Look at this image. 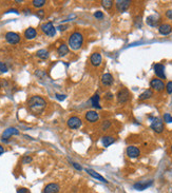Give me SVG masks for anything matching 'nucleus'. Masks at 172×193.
<instances>
[{
  "label": "nucleus",
  "mask_w": 172,
  "mask_h": 193,
  "mask_svg": "<svg viewBox=\"0 0 172 193\" xmlns=\"http://www.w3.org/2000/svg\"><path fill=\"white\" fill-rule=\"evenodd\" d=\"M28 107L30 109V111L33 114L39 115L45 111V107H47V101L42 98L41 96H32L28 101Z\"/></svg>",
  "instance_id": "obj_1"
},
{
  "label": "nucleus",
  "mask_w": 172,
  "mask_h": 193,
  "mask_svg": "<svg viewBox=\"0 0 172 193\" xmlns=\"http://www.w3.org/2000/svg\"><path fill=\"white\" fill-rule=\"evenodd\" d=\"M84 44V36L81 33L79 32H74L71 34V36L69 37V45L72 50L77 51Z\"/></svg>",
  "instance_id": "obj_2"
},
{
  "label": "nucleus",
  "mask_w": 172,
  "mask_h": 193,
  "mask_svg": "<svg viewBox=\"0 0 172 193\" xmlns=\"http://www.w3.org/2000/svg\"><path fill=\"white\" fill-rule=\"evenodd\" d=\"M116 97H117V101H118L119 103H127V101L129 100V98H130L129 90H128L127 88L121 89V90L118 91V93H117Z\"/></svg>",
  "instance_id": "obj_3"
},
{
  "label": "nucleus",
  "mask_w": 172,
  "mask_h": 193,
  "mask_svg": "<svg viewBox=\"0 0 172 193\" xmlns=\"http://www.w3.org/2000/svg\"><path fill=\"white\" fill-rule=\"evenodd\" d=\"M151 129L156 133H161L164 131V122L161 120V118L153 117L151 122Z\"/></svg>",
  "instance_id": "obj_4"
},
{
  "label": "nucleus",
  "mask_w": 172,
  "mask_h": 193,
  "mask_svg": "<svg viewBox=\"0 0 172 193\" xmlns=\"http://www.w3.org/2000/svg\"><path fill=\"white\" fill-rule=\"evenodd\" d=\"M41 31L50 37H53L54 35L56 34V29L54 28L52 22H45V23H43L42 26H41Z\"/></svg>",
  "instance_id": "obj_5"
},
{
  "label": "nucleus",
  "mask_w": 172,
  "mask_h": 193,
  "mask_svg": "<svg viewBox=\"0 0 172 193\" xmlns=\"http://www.w3.org/2000/svg\"><path fill=\"white\" fill-rule=\"evenodd\" d=\"M150 86L153 90L157 91V92H161V91H164L166 89L164 81L161 79H158V78H153L150 81Z\"/></svg>",
  "instance_id": "obj_6"
},
{
  "label": "nucleus",
  "mask_w": 172,
  "mask_h": 193,
  "mask_svg": "<svg viewBox=\"0 0 172 193\" xmlns=\"http://www.w3.org/2000/svg\"><path fill=\"white\" fill-rule=\"evenodd\" d=\"M67 124L70 129H78L81 127L82 122L79 117H77V116H72V117H70L69 119H68Z\"/></svg>",
  "instance_id": "obj_7"
},
{
  "label": "nucleus",
  "mask_w": 172,
  "mask_h": 193,
  "mask_svg": "<svg viewBox=\"0 0 172 193\" xmlns=\"http://www.w3.org/2000/svg\"><path fill=\"white\" fill-rule=\"evenodd\" d=\"M5 39L11 44H17L20 41V36L15 32H8L5 34Z\"/></svg>",
  "instance_id": "obj_8"
},
{
  "label": "nucleus",
  "mask_w": 172,
  "mask_h": 193,
  "mask_svg": "<svg viewBox=\"0 0 172 193\" xmlns=\"http://www.w3.org/2000/svg\"><path fill=\"white\" fill-rule=\"evenodd\" d=\"M90 61L91 64L93 67H99L103 62V57H101V54L98 53V52H94V53L91 55L90 57Z\"/></svg>",
  "instance_id": "obj_9"
},
{
  "label": "nucleus",
  "mask_w": 172,
  "mask_h": 193,
  "mask_svg": "<svg viewBox=\"0 0 172 193\" xmlns=\"http://www.w3.org/2000/svg\"><path fill=\"white\" fill-rule=\"evenodd\" d=\"M60 191V186L56 182H50L43 189V193H58Z\"/></svg>",
  "instance_id": "obj_10"
},
{
  "label": "nucleus",
  "mask_w": 172,
  "mask_h": 193,
  "mask_svg": "<svg viewBox=\"0 0 172 193\" xmlns=\"http://www.w3.org/2000/svg\"><path fill=\"white\" fill-rule=\"evenodd\" d=\"M154 73L161 79H166V74H165V67L161 63H156L154 66Z\"/></svg>",
  "instance_id": "obj_11"
},
{
  "label": "nucleus",
  "mask_w": 172,
  "mask_h": 193,
  "mask_svg": "<svg viewBox=\"0 0 172 193\" xmlns=\"http://www.w3.org/2000/svg\"><path fill=\"white\" fill-rule=\"evenodd\" d=\"M130 3L131 1L130 0H117L115 5H116V9L118 10L119 12H125L129 9Z\"/></svg>",
  "instance_id": "obj_12"
},
{
  "label": "nucleus",
  "mask_w": 172,
  "mask_h": 193,
  "mask_svg": "<svg viewBox=\"0 0 172 193\" xmlns=\"http://www.w3.org/2000/svg\"><path fill=\"white\" fill-rule=\"evenodd\" d=\"M127 155L130 158H136L140 155V150L135 146H129L127 148Z\"/></svg>",
  "instance_id": "obj_13"
},
{
  "label": "nucleus",
  "mask_w": 172,
  "mask_h": 193,
  "mask_svg": "<svg viewBox=\"0 0 172 193\" xmlns=\"http://www.w3.org/2000/svg\"><path fill=\"white\" fill-rule=\"evenodd\" d=\"M153 184V180H147V182H135V184L133 185L134 189H136V190L138 191H143L145 190V189L149 188V187L151 186V185Z\"/></svg>",
  "instance_id": "obj_14"
},
{
  "label": "nucleus",
  "mask_w": 172,
  "mask_h": 193,
  "mask_svg": "<svg viewBox=\"0 0 172 193\" xmlns=\"http://www.w3.org/2000/svg\"><path fill=\"white\" fill-rule=\"evenodd\" d=\"M19 134V131H18L16 128H9L7 129L2 134V140H8V138L11 137L12 135H18Z\"/></svg>",
  "instance_id": "obj_15"
},
{
  "label": "nucleus",
  "mask_w": 172,
  "mask_h": 193,
  "mask_svg": "<svg viewBox=\"0 0 172 193\" xmlns=\"http://www.w3.org/2000/svg\"><path fill=\"white\" fill-rule=\"evenodd\" d=\"M113 76H112V74L110 73H105L103 76H101V84H103V86L105 87H110L112 84H113Z\"/></svg>",
  "instance_id": "obj_16"
},
{
  "label": "nucleus",
  "mask_w": 172,
  "mask_h": 193,
  "mask_svg": "<svg viewBox=\"0 0 172 193\" xmlns=\"http://www.w3.org/2000/svg\"><path fill=\"white\" fill-rule=\"evenodd\" d=\"M86 119L89 122H96L99 120V115L95 111H88L86 113Z\"/></svg>",
  "instance_id": "obj_17"
},
{
  "label": "nucleus",
  "mask_w": 172,
  "mask_h": 193,
  "mask_svg": "<svg viewBox=\"0 0 172 193\" xmlns=\"http://www.w3.org/2000/svg\"><path fill=\"white\" fill-rule=\"evenodd\" d=\"M158 32L161 35H169L172 32V26L168 23H163L158 26Z\"/></svg>",
  "instance_id": "obj_18"
},
{
  "label": "nucleus",
  "mask_w": 172,
  "mask_h": 193,
  "mask_svg": "<svg viewBox=\"0 0 172 193\" xmlns=\"http://www.w3.org/2000/svg\"><path fill=\"white\" fill-rule=\"evenodd\" d=\"M86 171L88 172V174L89 175H91L92 177H94V178H96L97 180H99V182H108V180L106 179L103 176H101L99 173H97V172H95L93 169H86Z\"/></svg>",
  "instance_id": "obj_19"
},
{
  "label": "nucleus",
  "mask_w": 172,
  "mask_h": 193,
  "mask_svg": "<svg viewBox=\"0 0 172 193\" xmlns=\"http://www.w3.org/2000/svg\"><path fill=\"white\" fill-rule=\"evenodd\" d=\"M36 35H37V32L34 28L26 29V32H24V37H26L28 40H32V39H34L35 37H36Z\"/></svg>",
  "instance_id": "obj_20"
},
{
  "label": "nucleus",
  "mask_w": 172,
  "mask_h": 193,
  "mask_svg": "<svg viewBox=\"0 0 172 193\" xmlns=\"http://www.w3.org/2000/svg\"><path fill=\"white\" fill-rule=\"evenodd\" d=\"M159 17L157 15H152L147 17V23L149 24L150 26H156L157 23L159 22Z\"/></svg>",
  "instance_id": "obj_21"
},
{
  "label": "nucleus",
  "mask_w": 172,
  "mask_h": 193,
  "mask_svg": "<svg viewBox=\"0 0 172 193\" xmlns=\"http://www.w3.org/2000/svg\"><path fill=\"white\" fill-rule=\"evenodd\" d=\"M57 53H58L59 56H66L68 53H69V47H68L67 44H65V43H63V44L59 45L58 50H57Z\"/></svg>",
  "instance_id": "obj_22"
},
{
  "label": "nucleus",
  "mask_w": 172,
  "mask_h": 193,
  "mask_svg": "<svg viewBox=\"0 0 172 193\" xmlns=\"http://www.w3.org/2000/svg\"><path fill=\"white\" fill-rule=\"evenodd\" d=\"M153 96V91L152 90H146L140 95V100H147V99L151 98Z\"/></svg>",
  "instance_id": "obj_23"
},
{
  "label": "nucleus",
  "mask_w": 172,
  "mask_h": 193,
  "mask_svg": "<svg viewBox=\"0 0 172 193\" xmlns=\"http://www.w3.org/2000/svg\"><path fill=\"white\" fill-rule=\"evenodd\" d=\"M36 55L37 57L40 58V59H48V57H49V51L45 49H41L39 50V51H37Z\"/></svg>",
  "instance_id": "obj_24"
},
{
  "label": "nucleus",
  "mask_w": 172,
  "mask_h": 193,
  "mask_svg": "<svg viewBox=\"0 0 172 193\" xmlns=\"http://www.w3.org/2000/svg\"><path fill=\"white\" fill-rule=\"evenodd\" d=\"M115 142V138L112 136H103V147H109L110 145H112Z\"/></svg>",
  "instance_id": "obj_25"
},
{
  "label": "nucleus",
  "mask_w": 172,
  "mask_h": 193,
  "mask_svg": "<svg viewBox=\"0 0 172 193\" xmlns=\"http://www.w3.org/2000/svg\"><path fill=\"white\" fill-rule=\"evenodd\" d=\"M91 103H92V106L95 108V109H101V107L99 106V95L95 94L94 96L91 98Z\"/></svg>",
  "instance_id": "obj_26"
},
{
  "label": "nucleus",
  "mask_w": 172,
  "mask_h": 193,
  "mask_svg": "<svg viewBox=\"0 0 172 193\" xmlns=\"http://www.w3.org/2000/svg\"><path fill=\"white\" fill-rule=\"evenodd\" d=\"M101 5H103L105 9L109 10L113 7V1H112V0H103V1H101Z\"/></svg>",
  "instance_id": "obj_27"
},
{
  "label": "nucleus",
  "mask_w": 172,
  "mask_h": 193,
  "mask_svg": "<svg viewBox=\"0 0 172 193\" xmlns=\"http://www.w3.org/2000/svg\"><path fill=\"white\" fill-rule=\"evenodd\" d=\"M32 3L34 8H41L45 5V0H33Z\"/></svg>",
  "instance_id": "obj_28"
},
{
  "label": "nucleus",
  "mask_w": 172,
  "mask_h": 193,
  "mask_svg": "<svg viewBox=\"0 0 172 193\" xmlns=\"http://www.w3.org/2000/svg\"><path fill=\"white\" fill-rule=\"evenodd\" d=\"M110 126H111V122L109 120H105V121H103V124H101V129H103V131H106V130H108L110 128Z\"/></svg>",
  "instance_id": "obj_29"
},
{
  "label": "nucleus",
  "mask_w": 172,
  "mask_h": 193,
  "mask_svg": "<svg viewBox=\"0 0 172 193\" xmlns=\"http://www.w3.org/2000/svg\"><path fill=\"white\" fill-rule=\"evenodd\" d=\"M0 72H2V73L8 72V67L5 66V62H2V61H0Z\"/></svg>",
  "instance_id": "obj_30"
},
{
  "label": "nucleus",
  "mask_w": 172,
  "mask_h": 193,
  "mask_svg": "<svg viewBox=\"0 0 172 193\" xmlns=\"http://www.w3.org/2000/svg\"><path fill=\"white\" fill-rule=\"evenodd\" d=\"M164 120H165L166 122H172V116L170 115L169 113H166V114H164Z\"/></svg>",
  "instance_id": "obj_31"
},
{
  "label": "nucleus",
  "mask_w": 172,
  "mask_h": 193,
  "mask_svg": "<svg viewBox=\"0 0 172 193\" xmlns=\"http://www.w3.org/2000/svg\"><path fill=\"white\" fill-rule=\"evenodd\" d=\"M166 91H167L168 94H171L172 93V81H169L166 84Z\"/></svg>",
  "instance_id": "obj_32"
},
{
  "label": "nucleus",
  "mask_w": 172,
  "mask_h": 193,
  "mask_svg": "<svg viewBox=\"0 0 172 193\" xmlns=\"http://www.w3.org/2000/svg\"><path fill=\"white\" fill-rule=\"evenodd\" d=\"M94 17L95 18H97V19H103V12H100V11H96L94 13Z\"/></svg>",
  "instance_id": "obj_33"
},
{
  "label": "nucleus",
  "mask_w": 172,
  "mask_h": 193,
  "mask_svg": "<svg viewBox=\"0 0 172 193\" xmlns=\"http://www.w3.org/2000/svg\"><path fill=\"white\" fill-rule=\"evenodd\" d=\"M32 161V157L31 156H24L22 158V164H30Z\"/></svg>",
  "instance_id": "obj_34"
},
{
  "label": "nucleus",
  "mask_w": 172,
  "mask_h": 193,
  "mask_svg": "<svg viewBox=\"0 0 172 193\" xmlns=\"http://www.w3.org/2000/svg\"><path fill=\"white\" fill-rule=\"evenodd\" d=\"M55 96H56V98L58 99V100H65L66 99V95H63V94H55Z\"/></svg>",
  "instance_id": "obj_35"
},
{
  "label": "nucleus",
  "mask_w": 172,
  "mask_h": 193,
  "mask_svg": "<svg viewBox=\"0 0 172 193\" xmlns=\"http://www.w3.org/2000/svg\"><path fill=\"white\" fill-rule=\"evenodd\" d=\"M72 166H73V167L75 168L76 170H78V171H81V170H82L81 166H80V165H78L77 163H72Z\"/></svg>",
  "instance_id": "obj_36"
},
{
  "label": "nucleus",
  "mask_w": 172,
  "mask_h": 193,
  "mask_svg": "<svg viewBox=\"0 0 172 193\" xmlns=\"http://www.w3.org/2000/svg\"><path fill=\"white\" fill-rule=\"evenodd\" d=\"M17 193H29V191H28V189H26V188H20V189H18Z\"/></svg>",
  "instance_id": "obj_37"
},
{
  "label": "nucleus",
  "mask_w": 172,
  "mask_h": 193,
  "mask_svg": "<svg viewBox=\"0 0 172 193\" xmlns=\"http://www.w3.org/2000/svg\"><path fill=\"white\" fill-rule=\"evenodd\" d=\"M105 98L106 99H112L113 98V95H112V93H107V94L105 95Z\"/></svg>",
  "instance_id": "obj_38"
},
{
  "label": "nucleus",
  "mask_w": 172,
  "mask_h": 193,
  "mask_svg": "<svg viewBox=\"0 0 172 193\" xmlns=\"http://www.w3.org/2000/svg\"><path fill=\"white\" fill-rule=\"evenodd\" d=\"M166 16L170 19H172V11H167L166 12Z\"/></svg>",
  "instance_id": "obj_39"
},
{
  "label": "nucleus",
  "mask_w": 172,
  "mask_h": 193,
  "mask_svg": "<svg viewBox=\"0 0 172 193\" xmlns=\"http://www.w3.org/2000/svg\"><path fill=\"white\" fill-rule=\"evenodd\" d=\"M43 14H45V11H42V10H40V11H38V16H39V17H42Z\"/></svg>",
  "instance_id": "obj_40"
},
{
  "label": "nucleus",
  "mask_w": 172,
  "mask_h": 193,
  "mask_svg": "<svg viewBox=\"0 0 172 193\" xmlns=\"http://www.w3.org/2000/svg\"><path fill=\"white\" fill-rule=\"evenodd\" d=\"M67 29V26H58V30H60V31H63V30H66Z\"/></svg>",
  "instance_id": "obj_41"
},
{
  "label": "nucleus",
  "mask_w": 172,
  "mask_h": 193,
  "mask_svg": "<svg viewBox=\"0 0 172 193\" xmlns=\"http://www.w3.org/2000/svg\"><path fill=\"white\" fill-rule=\"evenodd\" d=\"M3 152H5V148H3V147L1 146V145H0V155L2 154Z\"/></svg>",
  "instance_id": "obj_42"
},
{
  "label": "nucleus",
  "mask_w": 172,
  "mask_h": 193,
  "mask_svg": "<svg viewBox=\"0 0 172 193\" xmlns=\"http://www.w3.org/2000/svg\"><path fill=\"white\" fill-rule=\"evenodd\" d=\"M0 89H1V84H0Z\"/></svg>",
  "instance_id": "obj_43"
},
{
  "label": "nucleus",
  "mask_w": 172,
  "mask_h": 193,
  "mask_svg": "<svg viewBox=\"0 0 172 193\" xmlns=\"http://www.w3.org/2000/svg\"><path fill=\"white\" fill-rule=\"evenodd\" d=\"M171 152H172V146H171Z\"/></svg>",
  "instance_id": "obj_44"
}]
</instances>
